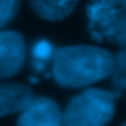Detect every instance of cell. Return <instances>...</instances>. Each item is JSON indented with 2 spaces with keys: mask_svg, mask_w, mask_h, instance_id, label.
<instances>
[{
  "mask_svg": "<svg viewBox=\"0 0 126 126\" xmlns=\"http://www.w3.org/2000/svg\"><path fill=\"white\" fill-rule=\"evenodd\" d=\"M50 63L57 84L76 89L110 78L113 53L97 45H65L55 48Z\"/></svg>",
  "mask_w": 126,
  "mask_h": 126,
  "instance_id": "1",
  "label": "cell"
},
{
  "mask_svg": "<svg viewBox=\"0 0 126 126\" xmlns=\"http://www.w3.org/2000/svg\"><path fill=\"white\" fill-rule=\"evenodd\" d=\"M121 91L86 89L74 95L62 111V126H105L115 115V99Z\"/></svg>",
  "mask_w": 126,
  "mask_h": 126,
  "instance_id": "2",
  "label": "cell"
},
{
  "mask_svg": "<svg viewBox=\"0 0 126 126\" xmlns=\"http://www.w3.org/2000/svg\"><path fill=\"white\" fill-rule=\"evenodd\" d=\"M86 18L92 41L126 45V0H89Z\"/></svg>",
  "mask_w": 126,
  "mask_h": 126,
  "instance_id": "3",
  "label": "cell"
},
{
  "mask_svg": "<svg viewBox=\"0 0 126 126\" xmlns=\"http://www.w3.org/2000/svg\"><path fill=\"white\" fill-rule=\"evenodd\" d=\"M26 60V42L16 31H0V79L19 73Z\"/></svg>",
  "mask_w": 126,
  "mask_h": 126,
  "instance_id": "4",
  "label": "cell"
},
{
  "mask_svg": "<svg viewBox=\"0 0 126 126\" xmlns=\"http://www.w3.org/2000/svg\"><path fill=\"white\" fill-rule=\"evenodd\" d=\"M16 126H62V110L50 97H34L23 111Z\"/></svg>",
  "mask_w": 126,
  "mask_h": 126,
  "instance_id": "5",
  "label": "cell"
},
{
  "mask_svg": "<svg viewBox=\"0 0 126 126\" xmlns=\"http://www.w3.org/2000/svg\"><path fill=\"white\" fill-rule=\"evenodd\" d=\"M34 94L29 86L19 82L0 84V116L23 111L32 102Z\"/></svg>",
  "mask_w": 126,
  "mask_h": 126,
  "instance_id": "6",
  "label": "cell"
},
{
  "mask_svg": "<svg viewBox=\"0 0 126 126\" xmlns=\"http://www.w3.org/2000/svg\"><path fill=\"white\" fill-rule=\"evenodd\" d=\"M79 0H31L37 16L47 21H62L76 8Z\"/></svg>",
  "mask_w": 126,
  "mask_h": 126,
  "instance_id": "7",
  "label": "cell"
},
{
  "mask_svg": "<svg viewBox=\"0 0 126 126\" xmlns=\"http://www.w3.org/2000/svg\"><path fill=\"white\" fill-rule=\"evenodd\" d=\"M53 52H55V47L48 41H45V39L37 41L32 47V52H31V66L37 73H44L47 70L48 63L52 62Z\"/></svg>",
  "mask_w": 126,
  "mask_h": 126,
  "instance_id": "8",
  "label": "cell"
},
{
  "mask_svg": "<svg viewBox=\"0 0 126 126\" xmlns=\"http://www.w3.org/2000/svg\"><path fill=\"white\" fill-rule=\"evenodd\" d=\"M111 84L118 91H126V45L113 55V68L110 73Z\"/></svg>",
  "mask_w": 126,
  "mask_h": 126,
  "instance_id": "9",
  "label": "cell"
},
{
  "mask_svg": "<svg viewBox=\"0 0 126 126\" xmlns=\"http://www.w3.org/2000/svg\"><path fill=\"white\" fill-rule=\"evenodd\" d=\"M19 0H0V31L16 16Z\"/></svg>",
  "mask_w": 126,
  "mask_h": 126,
  "instance_id": "10",
  "label": "cell"
},
{
  "mask_svg": "<svg viewBox=\"0 0 126 126\" xmlns=\"http://www.w3.org/2000/svg\"><path fill=\"white\" fill-rule=\"evenodd\" d=\"M121 126H126V121H125V123H123V125H121Z\"/></svg>",
  "mask_w": 126,
  "mask_h": 126,
  "instance_id": "11",
  "label": "cell"
}]
</instances>
